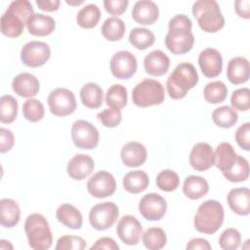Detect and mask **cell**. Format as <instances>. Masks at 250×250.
Masks as SVG:
<instances>
[{"instance_id": "obj_1", "label": "cell", "mask_w": 250, "mask_h": 250, "mask_svg": "<svg viewBox=\"0 0 250 250\" xmlns=\"http://www.w3.org/2000/svg\"><path fill=\"white\" fill-rule=\"evenodd\" d=\"M191 27V20L184 14L176 15L169 21L165 46L172 54L184 55L191 50L194 43Z\"/></svg>"}, {"instance_id": "obj_2", "label": "cell", "mask_w": 250, "mask_h": 250, "mask_svg": "<svg viewBox=\"0 0 250 250\" xmlns=\"http://www.w3.org/2000/svg\"><path fill=\"white\" fill-rule=\"evenodd\" d=\"M198 73L190 62L178 64L166 81V88L169 97L174 100L185 98L188 92L198 83Z\"/></svg>"}, {"instance_id": "obj_3", "label": "cell", "mask_w": 250, "mask_h": 250, "mask_svg": "<svg viewBox=\"0 0 250 250\" xmlns=\"http://www.w3.org/2000/svg\"><path fill=\"white\" fill-rule=\"evenodd\" d=\"M225 211L223 205L214 199L204 201L197 208L193 219L195 229L201 233L213 234L223 225Z\"/></svg>"}, {"instance_id": "obj_4", "label": "cell", "mask_w": 250, "mask_h": 250, "mask_svg": "<svg viewBox=\"0 0 250 250\" xmlns=\"http://www.w3.org/2000/svg\"><path fill=\"white\" fill-rule=\"evenodd\" d=\"M24 231L32 249L47 250L52 246V231L47 219L43 215L39 213L28 215L24 223Z\"/></svg>"}, {"instance_id": "obj_5", "label": "cell", "mask_w": 250, "mask_h": 250, "mask_svg": "<svg viewBox=\"0 0 250 250\" xmlns=\"http://www.w3.org/2000/svg\"><path fill=\"white\" fill-rule=\"evenodd\" d=\"M192 15L197 20L199 27L205 32H217L225 25V18L215 0L195 1L192 5Z\"/></svg>"}, {"instance_id": "obj_6", "label": "cell", "mask_w": 250, "mask_h": 250, "mask_svg": "<svg viewBox=\"0 0 250 250\" xmlns=\"http://www.w3.org/2000/svg\"><path fill=\"white\" fill-rule=\"evenodd\" d=\"M165 91L162 84L154 79L146 78L138 83L132 91V101L140 107L157 105L164 102Z\"/></svg>"}, {"instance_id": "obj_7", "label": "cell", "mask_w": 250, "mask_h": 250, "mask_svg": "<svg viewBox=\"0 0 250 250\" xmlns=\"http://www.w3.org/2000/svg\"><path fill=\"white\" fill-rule=\"evenodd\" d=\"M119 215L118 207L111 201H104L93 206L89 212V222L97 230L111 228Z\"/></svg>"}, {"instance_id": "obj_8", "label": "cell", "mask_w": 250, "mask_h": 250, "mask_svg": "<svg viewBox=\"0 0 250 250\" xmlns=\"http://www.w3.org/2000/svg\"><path fill=\"white\" fill-rule=\"evenodd\" d=\"M50 111L56 116H66L73 113L77 104L72 91L66 88H56L48 96Z\"/></svg>"}, {"instance_id": "obj_9", "label": "cell", "mask_w": 250, "mask_h": 250, "mask_svg": "<svg viewBox=\"0 0 250 250\" xmlns=\"http://www.w3.org/2000/svg\"><path fill=\"white\" fill-rule=\"evenodd\" d=\"M71 139L75 146L81 149H93L99 144V131L86 120H76L71 127Z\"/></svg>"}, {"instance_id": "obj_10", "label": "cell", "mask_w": 250, "mask_h": 250, "mask_svg": "<svg viewBox=\"0 0 250 250\" xmlns=\"http://www.w3.org/2000/svg\"><path fill=\"white\" fill-rule=\"evenodd\" d=\"M51 57V50L46 42L29 41L21 50V60L29 67H39L45 64Z\"/></svg>"}, {"instance_id": "obj_11", "label": "cell", "mask_w": 250, "mask_h": 250, "mask_svg": "<svg viewBox=\"0 0 250 250\" xmlns=\"http://www.w3.org/2000/svg\"><path fill=\"white\" fill-rule=\"evenodd\" d=\"M116 181L112 174L105 170L95 173L87 183L88 192L96 198H105L114 193Z\"/></svg>"}, {"instance_id": "obj_12", "label": "cell", "mask_w": 250, "mask_h": 250, "mask_svg": "<svg viewBox=\"0 0 250 250\" xmlns=\"http://www.w3.org/2000/svg\"><path fill=\"white\" fill-rule=\"evenodd\" d=\"M138 62L136 57L129 51L116 52L110 60V71L118 79H129L137 71Z\"/></svg>"}, {"instance_id": "obj_13", "label": "cell", "mask_w": 250, "mask_h": 250, "mask_svg": "<svg viewBox=\"0 0 250 250\" xmlns=\"http://www.w3.org/2000/svg\"><path fill=\"white\" fill-rule=\"evenodd\" d=\"M167 210V202L160 194L155 192L146 193L139 202V211L147 221L161 220Z\"/></svg>"}, {"instance_id": "obj_14", "label": "cell", "mask_w": 250, "mask_h": 250, "mask_svg": "<svg viewBox=\"0 0 250 250\" xmlns=\"http://www.w3.org/2000/svg\"><path fill=\"white\" fill-rule=\"evenodd\" d=\"M116 232L123 243L133 246L140 242L143 235V227L135 216L125 215L118 221Z\"/></svg>"}, {"instance_id": "obj_15", "label": "cell", "mask_w": 250, "mask_h": 250, "mask_svg": "<svg viewBox=\"0 0 250 250\" xmlns=\"http://www.w3.org/2000/svg\"><path fill=\"white\" fill-rule=\"evenodd\" d=\"M198 64L204 76L208 78L217 77L223 69L222 55L215 48H206L198 56Z\"/></svg>"}, {"instance_id": "obj_16", "label": "cell", "mask_w": 250, "mask_h": 250, "mask_svg": "<svg viewBox=\"0 0 250 250\" xmlns=\"http://www.w3.org/2000/svg\"><path fill=\"white\" fill-rule=\"evenodd\" d=\"M189 164L197 171H206L214 165V151L208 143L195 144L189 153Z\"/></svg>"}, {"instance_id": "obj_17", "label": "cell", "mask_w": 250, "mask_h": 250, "mask_svg": "<svg viewBox=\"0 0 250 250\" xmlns=\"http://www.w3.org/2000/svg\"><path fill=\"white\" fill-rule=\"evenodd\" d=\"M95 169V162L90 155L78 153L75 154L67 163L66 171L70 178L81 181L92 174Z\"/></svg>"}, {"instance_id": "obj_18", "label": "cell", "mask_w": 250, "mask_h": 250, "mask_svg": "<svg viewBox=\"0 0 250 250\" xmlns=\"http://www.w3.org/2000/svg\"><path fill=\"white\" fill-rule=\"evenodd\" d=\"M12 88L20 97L32 98L38 94L40 83L35 75L28 72H21L14 77Z\"/></svg>"}, {"instance_id": "obj_19", "label": "cell", "mask_w": 250, "mask_h": 250, "mask_svg": "<svg viewBox=\"0 0 250 250\" xmlns=\"http://www.w3.org/2000/svg\"><path fill=\"white\" fill-rule=\"evenodd\" d=\"M159 17L158 6L151 0H141L134 4L132 9L133 20L141 24L154 23Z\"/></svg>"}, {"instance_id": "obj_20", "label": "cell", "mask_w": 250, "mask_h": 250, "mask_svg": "<svg viewBox=\"0 0 250 250\" xmlns=\"http://www.w3.org/2000/svg\"><path fill=\"white\" fill-rule=\"evenodd\" d=\"M120 156L124 165L134 168L146 162L147 152L143 144L139 142H129L122 146Z\"/></svg>"}, {"instance_id": "obj_21", "label": "cell", "mask_w": 250, "mask_h": 250, "mask_svg": "<svg viewBox=\"0 0 250 250\" xmlns=\"http://www.w3.org/2000/svg\"><path fill=\"white\" fill-rule=\"evenodd\" d=\"M170 66V59L160 50H154L148 53L144 59V67L147 74L152 76H161L165 74Z\"/></svg>"}, {"instance_id": "obj_22", "label": "cell", "mask_w": 250, "mask_h": 250, "mask_svg": "<svg viewBox=\"0 0 250 250\" xmlns=\"http://www.w3.org/2000/svg\"><path fill=\"white\" fill-rule=\"evenodd\" d=\"M227 201L229 208L239 216L250 213V191L248 188H236L229 191Z\"/></svg>"}, {"instance_id": "obj_23", "label": "cell", "mask_w": 250, "mask_h": 250, "mask_svg": "<svg viewBox=\"0 0 250 250\" xmlns=\"http://www.w3.org/2000/svg\"><path fill=\"white\" fill-rule=\"evenodd\" d=\"M249 62L246 58L234 57L229 62L227 67V77L231 84L239 85L247 82L249 79Z\"/></svg>"}, {"instance_id": "obj_24", "label": "cell", "mask_w": 250, "mask_h": 250, "mask_svg": "<svg viewBox=\"0 0 250 250\" xmlns=\"http://www.w3.org/2000/svg\"><path fill=\"white\" fill-rule=\"evenodd\" d=\"M237 155L229 143H221L214 152V165L221 170L222 174L228 172L235 163Z\"/></svg>"}, {"instance_id": "obj_25", "label": "cell", "mask_w": 250, "mask_h": 250, "mask_svg": "<svg viewBox=\"0 0 250 250\" xmlns=\"http://www.w3.org/2000/svg\"><path fill=\"white\" fill-rule=\"evenodd\" d=\"M58 221L71 229H79L83 224V217L81 212L69 203L60 205L56 212Z\"/></svg>"}, {"instance_id": "obj_26", "label": "cell", "mask_w": 250, "mask_h": 250, "mask_svg": "<svg viewBox=\"0 0 250 250\" xmlns=\"http://www.w3.org/2000/svg\"><path fill=\"white\" fill-rule=\"evenodd\" d=\"M21 209L19 204L12 198L0 200V224L4 228H13L20 222Z\"/></svg>"}, {"instance_id": "obj_27", "label": "cell", "mask_w": 250, "mask_h": 250, "mask_svg": "<svg viewBox=\"0 0 250 250\" xmlns=\"http://www.w3.org/2000/svg\"><path fill=\"white\" fill-rule=\"evenodd\" d=\"M24 24L25 22L17 14L9 9L5 11L0 19L2 34L10 38L19 37L23 31Z\"/></svg>"}, {"instance_id": "obj_28", "label": "cell", "mask_w": 250, "mask_h": 250, "mask_svg": "<svg viewBox=\"0 0 250 250\" xmlns=\"http://www.w3.org/2000/svg\"><path fill=\"white\" fill-rule=\"evenodd\" d=\"M27 30L35 36H47L56 28V21L51 16L44 14H34L28 21Z\"/></svg>"}, {"instance_id": "obj_29", "label": "cell", "mask_w": 250, "mask_h": 250, "mask_svg": "<svg viewBox=\"0 0 250 250\" xmlns=\"http://www.w3.org/2000/svg\"><path fill=\"white\" fill-rule=\"evenodd\" d=\"M208 191L209 185L203 177L190 175L186 178L183 185V192L189 199H199L206 195Z\"/></svg>"}, {"instance_id": "obj_30", "label": "cell", "mask_w": 250, "mask_h": 250, "mask_svg": "<svg viewBox=\"0 0 250 250\" xmlns=\"http://www.w3.org/2000/svg\"><path fill=\"white\" fill-rule=\"evenodd\" d=\"M80 100L88 108H99L104 102V92L99 84L88 82L80 89Z\"/></svg>"}, {"instance_id": "obj_31", "label": "cell", "mask_w": 250, "mask_h": 250, "mask_svg": "<svg viewBox=\"0 0 250 250\" xmlns=\"http://www.w3.org/2000/svg\"><path fill=\"white\" fill-rule=\"evenodd\" d=\"M149 184L147 174L142 170H134L123 177V187L125 190L136 194L146 189Z\"/></svg>"}, {"instance_id": "obj_32", "label": "cell", "mask_w": 250, "mask_h": 250, "mask_svg": "<svg viewBox=\"0 0 250 250\" xmlns=\"http://www.w3.org/2000/svg\"><path fill=\"white\" fill-rule=\"evenodd\" d=\"M100 19V8L96 4L90 3L79 10L76 16V22L82 28H93L98 24Z\"/></svg>"}, {"instance_id": "obj_33", "label": "cell", "mask_w": 250, "mask_h": 250, "mask_svg": "<svg viewBox=\"0 0 250 250\" xmlns=\"http://www.w3.org/2000/svg\"><path fill=\"white\" fill-rule=\"evenodd\" d=\"M101 31L106 40L118 41L124 36L126 25L121 19L117 17H110L104 21Z\"/></svg>"}, {"instance_id": "obj_34", "label": "cell", "mask_w": 250, "mask_h": 250, "mask_svg": "<svg viewBox=\"0 0 250 250\" xmlns=\"http://www.w3.org/2000/svg\"><path fill=\"white\" fill-rule=\"evenodd\" d=\"M212 120L218 127L227 129L236 124L238 114L232 107L229 105H222L213 110Z\"/></svg>"}, {"instance_id": "obj_35", "label": "cell", "mask_w": 250, "mask_h": 250, "mask_svg": "<svg viewBox=\"0 0 250 250\" xmlns=\"http://www.w3.org/2000/svg\"><path fill=\"white\" fill-rule=\"evenodd\" d=\"M154 34L146 27H135L129 34V42L138 50H146L153 45Z\"/></svg>"}, {"instance_id": "obj_36", "label": "cell", "mask_w": 250, "mask_h": 250, "mask_svg": "<svg viewBox=\"0 0 250 250\" xmlns=\"http://www.w3.org/2000/svg\"><path fill=\"white\" fill-rule=\"evenodd\" d=\"M143 243L146 248L149 250L162 249L167 242L165 231L161 228L152 227L147 229L143 233Z\"/></svg>"}, {"instance_id": "obj_37", "label": "cell", "mask_w": 250, "mask_h": 250, "mask_svg": "<svg viewBox=\"0 0 250 250\" xmlns=\"http://www.w3.org/2000/svg\"><path fill=\"white\" fill-rule=\"evenodd\" d=\"M128 101L127 89L121 84L111 85L105 94V103L109 107L121 109L126 106Z\"/></svg>"}, {"instance_id": "obj_38", "label": "cell", "mask_w": 250, "mask_h": 250, "mask_svg": "<svg viewBox=\"0 0 250 250\" xmlns=\"http://www.w3.org/2000/svg\"><path fill=\"white\" fill-rule=\"evenodd\" d=\"M224 177L231 183L244 182L249 177V163L246 158L237 155V159L233 166L228 171L223 173Z\"/></svg>"}, {"instance_id": "obj_39", "label": "cell", "mask_w": 250, "mask_h": 250, "mask_svg": "<svg viewBox=\"0 0 250 250\" xmlns=\"http://www.w3.org/2000/svg\"><path fill=\"white\" fill-rule=\"evenodd\" d=\"M204 99L210 104L223 103L228 96V88L222 81L216 80L209 82L203 90Z\"/></svg>"}, {"instance_id": "obj_40", "label": "cell", "mask_w": 250, "mask_h": 250, "mask_svg": "<svg viewBox=\"0 0 250 250\" xmlns=\"http://www.w3.org/2000/svg\"><path fill=\"white\" fill-rule=\"evenodd\" d=\"M18 101L11 95H4L0 98V121L12 123L18 116Z\"/></svg>"}, {"instance_id": "obj_41", "label": "cell", "mask_w": 250, "mask_h": 250, "mask_svg": "<svg viewBox=\"0 0 250 250\" xmlns=\"http://www.w3.org/2000/svg\"><path fill=\"white\" fill-rule=\"evenodd\" d=\"M155 182L159 189L166 192H171L179 187L180 178L175 171L165 169L157 174Z\"/></svg>"}, {"instance_id": "obj_42", "label": "cell", "mask_w": 250, "mask_h": 250, "mask_svg": "<svg viewBox=\"0 0 250 250\" xmlns=\"http://www.w3.org/2000/svg\"><path fill=\"white\" fill-rule=\"evenodd\" d=\"M45 109L42 103L36 99H28L22 104L23 117L30 122H38L44 117Z\"/></svg>"}, {"instance_id": "obj_43", "label": "cell", "mask_w": 250, "mask_h": 250, "mask_svg": "<svg viewBox=\"0 0 250 250\" xmlns=\"http://www.w3.org/2000/svg\"><path fill=\"white\" fill-rule=\"evenodd\" d=\"M241 242L240 232L233 228L225 229L219 238L220 247L224 250H235L239 247Z\"/></svg>"}, {"instance_id": "obj_44", "label": "cell", "mask_w": 250, "mask_h": 250, "mask_svg": "<svg viewBox=\"0 0 250 250\" xmlns=\"http://www.w3.org/2000/svg\"><path fill=\"white\" fill-rule=\"evenodd\" d=\"M230 104L234 110H248L250 107V90L247 87L235 90L231 94Z\"/></svg>"}, {"instance_id": "obj_45", "label": "cell", "mask_w": 250, "mask_h": 250, "mask_svg": "<svg viewBox=\"0 0 250 250\" xmlns=\"http://www.w3.org/2000/svg\"><path fill=\"white\" fill-rule=\"evenodd\" d=\"M86 247V241L81 236L62 235L56 245V250H83Z\"/></svg>"}, {"instance_id": "obj_46", "label": "cell", "mask_w": 250, "mask_h": 250, "mask_svg": "<svg viewBox=\"0 0 250 250\" xmlns=\"http://www.w3.org/2000/svg\"><path fill=\"white\" fill-rule=\"evenodd\" d=\"M9 10L17 14L27 24L28 21L34 15L33 7L28 0H15L10 3Z\"/></svg>"}, {"instance_id": "obj_47", "label": "cell", "mask_w": 250, "mask_h": 250, "mask_svg": "<svg viewBox=\"0 0 250 250\" xmlns=\"http://www.w3.org/2000/svg\"><path fill=\"white\" fill-rule=\"evenodd\" d=\"M97 117L104 127L113 128L120 124L122 120V113L121 110L118 108L109 107L99 112L97 114Z\"/></svg>"}, {"instance_id": "obj_48", "label": "cell", "mask_w": 250, "mask_h": 250, "mask_svg": "<svg viewBox=\"0 0 250 250\" xmlns=\"http://www.w3.org/2000/svg\"><path fill=\"white\" fill-rule=\"evenodd\" d=\"M235 141L244 150L250 149V123L245 122L235 131Z\"/></svg>"}, {"instance_id": "obj_49", "label": "cell", "mask_w": 250, "mask_h": 250, "mask_svg": "<svg viewBox=\"0 0 250 250\" xmlns=\"http://www.w3.org/2000/svg\"><path fill=\"white\" fill-rule=\"evenodd\" d=\"M129 5L128 0H104V6L107 13L113 16H119L123 14Z\"/></svg>"}, {"instance_id": "obj_50", "label": "cell", "mask_w": 250, "mask_h": 250, "mask_svg": "<svg viewBox=\"0 0 250 250\" xmlns=\"http://www.w3.org/2000/svg\"><path fill=\"white\" fill-rule=\"evenodd\" d=\"M0 136H1V146H0V151L2 153L7 152L11 150V148L14 146L15 143V138L14 134L11 130L6 129V128H1L0 129Z\"/></svg>"}, {"instance_id": "obj_51", "label": "cell", "mask_w": 250, "mask_h": 250, "mask_svg": "<svg viewBox=\"0 0 250 250\" xmlns=\"http://www.w3.org/2000/svg\"><path fill=\"white\" fill-rule=\"evenodd\" d=\"M94 249H106V250H118L119 246L111 237H102L99 238L90 248Z\"/></svg>"}, {"instance_id": "obj_52", "label": "cell", "mask_w": 250, "mask_h": 250, "mask_svg": "<svg viewBox=\"0 0 250 250\" xmlns=\"http://www.w3.org/2000/svg\"><path fill=\"white\" fill-rule=\"evenodd\" d=\"M234 9L236 14L243 19H250V1L249 0H236L234 2Z\"/></svg>"}, {"instance_id": "obj_53", "label": "cell", "mask_w": 250, "mask_h": 250, "mask_svg": "<svg viewBox=\"0 0 250 250\" xmlns=\"http://www.w3.org/2000/svg\"><path fill=\"white\" fill-rule=\"evenodd\" d=\"M186 248L188 250H196V249H200V250H210L212 247L210 245V243L204 239V238H192L189 240V242L187 244Z\"/></svg>"}, {"instance_id": "obj_54", "label": "cell", "mask_w": 250, "mask_h": 250, "mask_svg": "<svg viewBox=\"0 0 250 250\" xmlns=\"http://www.w3.org/2000/svg\"><path fill=\"white\" fill-rule=\"evenodd\" d=\"M36 5L39 9L47 12H54L57 11L61 5L59 0H36Z\"/></svg>"}, {"instance_id": "obj_55", "label": "cell", "mask_w": 250, "mask_h": 250, "mask_svg": "<svg viewBox=\"0 0 250 250\" xmlns=\"http://www.w3.org/2000/svg\"><path fill=\"white\" fill-rule=\"evenodd\" d=\"M0 249H13V245L10 243V241L1 239L0 240Z\"/></svg>"}, {"instance_id": "obj_56", "label": "cell", "mask_w": 250, "mask_h": 250, "mask_svg": "<svg viewBox=\"0 0 250 250\" xmlns=\"http://www.w3.org/2000/svg\"><path fill=\"white\" fill-rule=\"evenodd\" d=\"M84 1L83 0H76V1H68V0H66V3L68 4V5H71V6H77V5H80V4H82Z\"/></svg>"}]
</instances>
